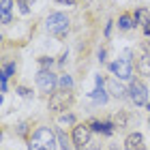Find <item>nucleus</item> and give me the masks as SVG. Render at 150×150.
I'll list each match as a JSON object with an SVG mask.
<instances>
[{"mask_svg": "<svg viewBox=\"0 0 150 150\" xmlns=\"http://www.w3.org/2000/svg\"><path fill=\"white\" fill-rule=\"evenodd\" d=\"M56 2H62V4H69V6H73V4H75V0H56Z\"/></svg>", "mask_w": 150, "mask_h": 150, "instance_id": "obj_28", "label": "nucleus"}, {"mask_svg": "<svg viewBox=\"0 0 150 150\" xmlns=\"http://www.w3.org/2000/svg\"><path fill=\"white\" fill-rule=\"evenodd\" d=\"M71 90H60V92H54L52 97H50V110L52 112H62L67 110V107L71 105Z\"/></svg>", "mask_w": 150, "mask_h": 150, "instance_id": "obj_6", "label": "nucleus"}, {"mask_svg": "<svg viewBox=\"0 0 150 150\" xmlns=\"http://www.w3.org/2000/svg\"><path fill=\"white\" fill-rule=\"evenodd\" d=\"M17 94H19V97H24V99H30V97H32V92L28 90V88H24V86L17 88Z\"/></svg>", "mask_w": 150, "mask_h": 150, "instance_id": "obj_20", "label": "nucleus"}, {"mask_svg": "<svg viewBox=\"0 0 150 150\" xmlns=\"http://www.w3.org/2000/svg\"><path fill=\"white\" fill-rule=\"evenodd\" d=\"M110 32H112V22H107V26H105V37H110Z\"/></svg>", "mask_w": 150, "mask_h": 150, "instance_id": "obj_27", "label": "nucleus"}, {"mask_svg": "<svg viewBox=\"0 0 150 150\" xmlns=\"http://www.w3.org/2000/svg\"><path fill=\"white\" fill-rule=\"evenodd\" d=\"M105 86H107V90H110L116 99H125V97H127V92H129L127 88L122 86L120 81H116V79H107V81H105Z\"/></svg>", "mask_w": 150, "mask_h": 150, "instance_id": "obj_11", "label": "nucleus"}, {"mask_svg": "<svg viewBox=\"0 0 150 150\" xmlns=\"http://www.w3.org/2000/svg\"><path fill=\"white\" fill-rule=\"evenodd\" d=\"M45 28H47V32H52L56 37H64L67 30H69V17L64 13H52L45 22Z\"/></svg>", "mask_w": 150, "mask_h": 150, "instance_id": "obj_3", "label": "nucleus"}, {"mask_svg": "<svg viewBox=\"0 0 150 150\" xmlns=\"http://www.w3.org/2000/svg\"><path fill=\"white\" fill-rule=\"evenodd\" d=\"M39 62H41V67H43V69H47V67L52 64V58H41Z\"/></svg>", "mask_w": 150, "mask_h": 150, "instance_id": "obj_25", "label": "nucleus"}, {"mask_svg": "<svg viewBox=\"0 0 150 150\" xmlns=\"http://www.w3.org/2000/svg\"><path fill=\"white\" fill-rule=\"evenodd\" d=\"M133 26H135V19L131 15H120V19H118V28L120 30H131Z\"/></svg>", "mask_w": 150, "mask_h": 150, "instance_id": "obj_13", "label": "nucleus"}, {"mask_svg": "<svg viewBox=\"0 0 150 150\" xmlns=\"http://www.w3.org/2000/svg\"><path fill=\"white\" fill-rule=\"evenodd\" d=\"M90 129H92V131H97V133H101V131H103V122L94 120V122H90Z\"/></svg>", "mask_w": 150, "mask_h": 150, "instance_id": "obj_22", "label": "nucleus"}, {"mask_svg": "<svg viewBox=\"0 0 150 150\" xmlns=\"http://www.w3.org/2000/svg\"><path fill=\"white\" fill-rule=\"evenodd\" d=\"M15 62H9V64H4V69H2V79H9L13 73H15Z\"/></svg>", "mask_w": 150, "mask_h": 150, "instance_id": "obj_17", "label": "nucleus"}, {"mask_svg": "<svg viewBox=\"0 0 150 150\" xmlns=\"http://www.w3.org/2000/svg\"><path fill=\"white\" fill-rule=\"evenodd\" d=\"M11 9H13V0H0V11H2V24H11Z\"/></svg>", "mask_w": 150, "mask_h": 150, "instance_id": "obj_12", "label": "nucleus"}, {"mask_svg": "<svg viewBox=\"0 0 150 150\" xmlns=\"http://www.w3.org/2000/svg\"><path fill=\"white\" fill-rule=\"evenodd\" d=\"M125 150H146V146H144V135L137 133V131L131 133V135H127Z\"/></svg>", "mask_w": 150, "mask_h": 150, "instance_id": "obj_9", "label": "nucleus"}, {"mask_svg": "<svg viewBox=\"0 0 150 150\" xmlns=\"http://www.w3.org/2000/svg\"><path fill=\"white\" fill-rule=\"evenodd\" d=\"M103 135H112L114 133V125L112 122H103V131H101Z\"/></svg>", "mask_w": 150, "mask_h": 150, "instance_id": "obj_21", "label": "nucleus"}, {"mask_svg": "<svg viewBox=\"0 0 150 150\" xmlns=\"http://www.w3.org/2000/svg\"><path fill=\"white\" fill-rule=\"evenodd\" d=\"M131 56H133V52L131 50H125V52H122V56L110 64V71L118 79H133V62H131Z\"/></svg>", "mask_w": 150, "mask_h": 150, "instance_id": "obj_2", "label": "nucleus"}, {"mask_svg": "<svg viewBox=\"0 0 150 150\" xmlns=\"http://www.w3.org/2000/svg\"><path fill=\"white\" fill-rule=\"evenodd\" d=\"M133 19H135V24H142V26H144L148 19H150V11H148V9H137V11H135V15H133Z\"/></svg>", "mask_w": 150, "mask_h": 150, "instance_id": "obj_14", "label": "nucleus"}, {"mask_svg": "<svg viewBox=\"0 0 150 150\" xmlns=\"http://www.w3.org/2000/svg\"><path fill=\"white\" fill-rule=\"evenodd\" d=\"M99 60H101V62H105V50L99 52Z\"/></svg>", "mask_w": 150, "mask_h": 150, "instance_id": "obj_29", "label": "nucleus"}, {"mask_svg": "<svg viewBox=\"0 0 150 150\" xmlns=\"http://www.w3.org/2000/svg\"><path fill=\"white\" fill-rule=\"evenodd\" d=\"M110 150H118V146H110Z\"/></svg>", "mask_w": 150, "mask_h": 150, "instance_id": "obj_30", "label": "nucleus"}, {"mask_svg": "<svg viewBox=\"0 0 150 150\" xmlns=\"http://www.w3.org/2000/svg\"><path fill=\"white\" fill-rule=\"evenodd\" d=\"M37 86L41 88L43 92H54V88L58 86V77L54 75L50 69H41L39 73H37Z\"/></svg>", "mask_w": 150, "mask_h": 150, "instance_id": "obj_5", "label": "nucleus"}, {"mask_svg": "<svg viewBox=\"0 0 150 150\" xmlns=\"http://www.w3.org/2000/svg\"><path fill=\"white\" fill-rule=\"evenodd\" d=\"M144 35H146V37H150V19L144 24Z\"/></svg>", "mask_w": 150, "mask_h": 150, "instance_id": "obj_26", "label": "nucleus"}, {"mask_svg": "<svg viewBox=\"0 0 150 150\" xmlns=\"http://www.w3.org/2000/svg\"><path fill=\"white\" fill-rule=\"evenodd\" d=\"M58 88L60 90H71L73 88V77L71 75H60L58 77Z\"/></svg>", "mask_w": 150, "mask_h": 150, "instance_id": "obj_15", "label": "nucleus"}, {"mask_svg": "<svg viewBox=\"0 0 150 150\" xmlns=\"http://www.w3.org/2000/svg\"><path fill=\"white\" fill-rule=\"evenodd\" d=\"M90 99L97 101V103H107V92H105V79L97 75V88L90 92Z\"/></svg>", "mask_w": 150, "mask_h": 150, "instance_id": "obj_10", "label": "nucleus"}, {"mask_svg": "<svg viewBox=\"0 0 150 150\" xmlns=\"http://www.w3.org/2000/svg\"><path fill=\"white\" fill-rule=\"evenodd\" d=\"M148 122H150V118H148Z\"/></svg>", "mask_w": 150, "mask_h": 150, "instance_id": "obj_31", "label": "nucleus"}, {"mask_svg": "<svg viewBox=\"0 0 150 150\" xmlns=\"http://www.w3.org/2000/svg\"><path fill=\"white\" fill-rule=\"evenodd\" d=\"M84 150H101V142H99V139H90V142L86 144Z\"/></svg>", "mask_w": 150, "mask_h": 150, "instance_id": "obj_18", "label": "nucleus"}, {"mask_svg": "<svg viewBox=\"0 0 150 150\" xmlns=\"http://www.w3.org/2000/svg\"><path fill=\"white\" fill-rule=\"evenodd\" d=\"M32 4H35V0H17V6H19V11H22V15H28Z\"/></svg>", "mask_w": 150, "mask_h": 150, "instance_id": "obj_16", "label": "nucleus"}, {"mask_svg": "<svg viewBox=\"0 0 150 150\" xmlns=\"http://www.w3.org/2000/svg\"><path fill=\"white\" fill-rule=\"evenodd\" d=\"M60 122H62V125H73V122H75V116H73V114H64V116H60Z\"/></svg>", "mask_w": 150, "mask_h": 150, "instance_id": "obj_19", "label": "nucleus"}, {"mask_svg": "<svg viewBox=\"0 0 150 150\" xmlns=\"http://www.w3.org/2000/svg\"><path fill=\"white\" fill-rule=\"evenodd\" d=\"M56 148H58V137L50 127H39L28 144V150H56Z\"/></svg>", "mask_w": 150, "mask_h": 150, "instance_id": "obj_1", "label": "nucleus"}, {"mask_svg": "<svg viewBox=\"0 0 150 150\" xmlns=\"http://www.w3.org/2000/svg\"><path fill=\"white\" fill-rule=\"evenodd\" d=\"M26 131H28V125H26V122L17 125V133H19V135H26Z\"/></svg>", "mask_w": 150, "mask_h": 150, "instance_id": "obj_24", "label": "nucleus"}, {"mask_svg": "<svg viewBox=\"0 0 150 150\" xmlns=\"http://www.w3.org/2000/svg\"><path fill=\"white\" fill-rule=\"evenodd\" d=\"M137 69L142 75H150V43L148 41L142 45V58L137 62Z\"/></svg>", "mask_w": 150, "mask_h": 150, "instance_id": "obj_8", "label": "nucleus"}, {"mask_svg": "<svg viewBox=\"0 0 150 150\" xmlns=\"http://www.w3.org/2000/svg\"><path fill=\"white\" fill-rule=\"evenodd\" d=\"M122 127H127V114L118 116V129H122Z\"/></svg>", "mask_w": 150, "mask_h": 150, "instance_id": "obj_23", "label": "nucleus"}, {"mask_svg": "<svg viewBox=\"0 0 150 150\" xmlns=\"http://www.w3.org/2000/svg\"><path fill=\"white\" fill-rule=\"evenodd\" d=\"M129 97H131V101L135 105H146V101H148V88L142 84V81H131Z\"/></svg>", "mask_w": 150, "mask_h": 150, "instance_id": "obj_7", "label": "nucleus"}, {"mask_svg": "<svg viewBox=\"0 0 150 150\" xmlns=\"http://www.w3.org/2000/svg\"><path fill=\"white\" fill-rule=\"evenodd\" d=\"M71 139H73V146L77 148V150H84L86 144L92 139V129H90V127H86V125H75Z\"/></svg>", "mask_w": 150, "mask_h": 150, "instance_id": "obj_4", "label": "nucleus"}]
</instances>
